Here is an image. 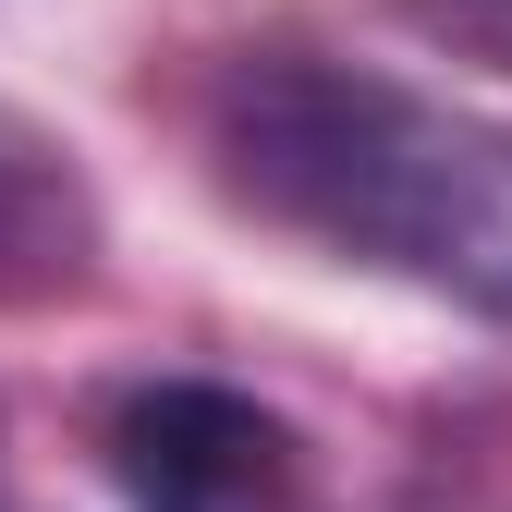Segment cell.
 Listing matches in <instances>:
<instances>
[{"mask_svg":"<svg viewBox=\"0 0 512 512\" xmlns=\"http://www.w3.org/2000/svg\"><path fill=\"white\" fill-rule=\"evenodd\" d=\"M196 135L269 232L512 330V122L330 49H244L208 74Z\"/></svg>","mask_w":512,"mask_h":512,"instance_id":"cell-1","label":"cell"},{"mask_svg":"<svg viewBox=\"0 0 512 512\" xmlns=\"http://www.w3.org/2000/svg\"><path fill=\"white\" fill-rule=\"evenodd\" d=\"M391 13H403L427 49L476 61V74H512V0H391Z\"/></svg>","mask_w":512,"mask_h":512,"instance_id":"cell-4","label":"cell"},{"mask_svg":"<svg viewBox=\"0 0 512 512\" xmlns=\"http://www.w3.org/2000/svg\"><path fill=\"white\" fill-rule=\"evenodd\" d=\"M98 464L122 512H281L305 439L232 378H135L98 415Z\"/></svg>","mask_w":512,"mask_h":512,"instance_id":"cell-2","label":"cell"},{"mask_svg":"<svg viewBox=\"0 0 512 512\" xmlns=\"http://www.w3.org/2000/svg\"><path fill=\"white\" fill-rule=\"evenodd\" d=\"M98 269V196L74 147L49 122L0 110V305H49V293H86Z\"/></svg>","mask_w":512,"mask_h":512,"instance_id":"cell-3","label":"cell"}]
</instances>
